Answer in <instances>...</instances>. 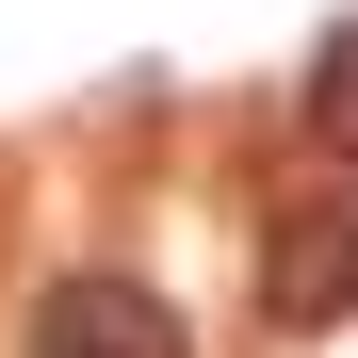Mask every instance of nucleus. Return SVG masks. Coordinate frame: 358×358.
Instances as JSON below:
<instances>
[{
  "label": "nucleus",
  "mask_w": 358,
  "mask_h": 358,
  "mask_svg": "<svg viewBox=\"0 0 358 358\" xmlns=\"http://www.w3.org/2000/svg\"><path fill=\"white\" fill-rule=\"evenodd\" d=\"M33 358H179V310L147 277H49V310H33Z\"/></svg>",
  "instance_id": "1"
},
{
  "label": "nucleus",
  "mask_w": 358,
  "mask_h": 358,
  "mask_svg": "<svg viewBox=\"0 0 358 358\" xmlns=\"http://www.w3.org/2000/svg\"><path fill=\"white\" fill-rule=\"evenodd\" d=\"M261 310L277 326H342L358 310V212H277L261 228Z\"/></svg>",
  "instance_id": "2"
},
{
  "label": "nucleus",
  "mask_w": 358,
  "mask_h": 358,
  "mask_svg": "<svg viewBox=\"0 0 358 358\" xmlns=\"http://www.w3.org/2000/svg\"><path fill=\"white\" fill-rule=\"evenodd\" d=\"M310 147H326V163H358V17L310 49Z\"/></svg>",
  "instance_id": "3"
}]
</instances>
